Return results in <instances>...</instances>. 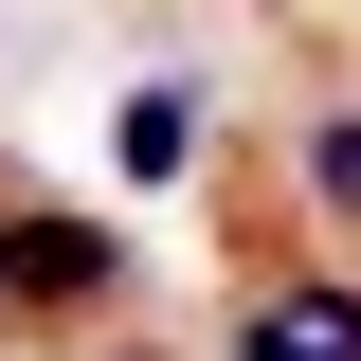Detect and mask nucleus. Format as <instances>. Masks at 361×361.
Instances as JSON below:
<instances>
[{"instance_id": "2", "label": "nucleus", "mask_w": 361, "mask_h": 361, "mask_svg": "<svg viewBox=\"0 0 361 361\" xmlns=\"http://www.w3.org/2000/svg\"><path fill=\"white\" fill-rule=\"evenodd\" d=\"M235 361H361V289H253V307H235Z\"/></svg>"}, {"instance_id": "3", "label": "nucleus", "mask_w": 361, "mask_h": 361, "mask_svg": "<svg viewBox=\"0 0 361 361\" xmlns=\"http://www.w3.org/2000/svg\"><path fill=\"white\" fill-rule=\"evenodd\" d=\"M109 163H127V180H180V163H199V90H127V109H109Z\"/></svg>"}, {"instance_id": "5", "label": "nucleus", "mask_w": 361, "mask_h": 361, "mask_svg": "<svg viewBox=\"0 0 361 361\" xmlns=\"http://www.w3.org/2000/svg\"><path fill=\"white\" fill-rule=\"evenodd\" d=\"M0 325H18V271H0Z\"/></svg>"}, {"instance_id": "1", "label": "nucleus", "mask_w": 361, "mask_h": 361, "mask_svg": "<svg viewBox=\"0 0 361 361\" xmlns=\"http://www.w3.org/2000/svg\"><path fill=\"white\" fill-rule=\"evenodd\" d=\"M0 271H18V307H109V289H127V235H109V217H37V199H18V217H0Z\"/></svg>"}, {"instance_id": "4", "label": "nucleus", "mask_w": 361, "mask_h": 361, "mask_svg": "<svg viewBox=\"0 0 361 361\" xmlns=\"http://www.w3.org/2000/svg\"><path fill=\"white\" fill-rule=\"evenodd\" d=\"M289 163H307L325 199H343V217H361V109H307V127H289Z\"/></svg>"}]
</instances>
